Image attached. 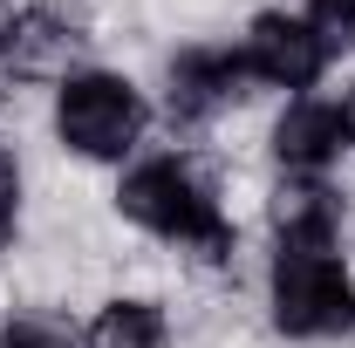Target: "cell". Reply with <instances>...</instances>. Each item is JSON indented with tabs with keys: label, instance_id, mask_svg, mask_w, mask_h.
Here are the masks:
<instances>
[{
	"label": "cell",
	"instance_id": "obj_12",
	"mask_svg": "<svg viewBox=\"0 0 355 348\" xmlns=\"http://www.w3.org/2000/svg\"><path fill=\"white\" fill-rule=\"evenodd\" d=\"M7 42H14V0H0V62H7Z\"/></svg>",
	"mask_w": 355,
	"mask_h": 348
},
{
	"label": "cell",
	"instance_id": "obj_4",
	"mask_svg": "<svg viewBox=\"0 0 355 348\" xmlns=\"http://www.w3.org/2000/svg\"><path fill=\"white\" fill-rule=\"evenodd\" d=\"M83 62H96V28H89V0H28L14 7V42L0 76L21 89H55L69 82Z\"/></svg>",
	"mask_w": 355,
	"mask_h": 348
},
{
	"label": "cell",
	"instance_id": "obj_11",
	"mask_svg": "<svg viewBox=\"0 0 355 348\" xmlns=\"http://www.w3.org/2000/svg\"><path fill=\"white\" fill-rule=\"evenodd\" d=\"M328 103H335V123H342V143H349V164H355V76L335 89Z\"/></svg>",
	"mask_w": 355,
	"mask_h": 348
},
{
	"label": "cell",
	"instance_id": "obj_8",
	"mask_svg": "<svg viewBox=\"0 0 355 348\" xmlns=\"http://www.w3.org/2000/svg\"><path fill=\"white\" fill-rule=\"evenodd\" d=\"M83 348H178L171 328V301L164 294H103V301L83 314Z\"/></svg>",
	"mask_w": 355,
	"mask_h": 348
},
{
	"label": "cell",
	"instance_id": "obj_13",
	"mask_svg": "<svg viewBox=\"0 0 355 348\" xmlns=\"http://www.w3.org/2000/svg\"><path fill=\"white\" fill-rule=\"evenodd\" d=\"M14 246H21V225H7V218H0V260H7Z\"/></svg>",
	"mask_w": 355,
	"mask_h": 348
},
{
	"label": "cell",
	"instance_id": "obj_10",
	"mask_svg": "<svg viewBox=\"0 0 355 348\" xmlns=\"http://www.w3.org/2000/svg\"><path fill=\"white\" fill-rule=\"evenodd\" d=\"M294 14L308 21V35L328 55V69L355 62V0H294Z\"/></svg>",
	"mask_w": 355,
	"mask_h": 348
},
{
	"label": "cell",
	"instance_id": "obj_5",
	"mask_svg": "<svg viewBox=\"0 0 355 348\" xmlns=\"http://www.w3.org/2000/svg\"><path fill=\"white\" fill-rule=\"evenodd\" d=\"M349 184L342 177H287V171H266L260 191V239L266 246H287V253H342L349 239Z\"/></svg>",
	"mask_w": 355,
	"mask_h": 348
},
{
	"label": "cell",
	"instance_id": "obj_7",
	"mask_svg": "<svg viewBox=\"0 0 355 348\" xmlns=\"http://www.w3.org/2000/svg\"><path fill=\"white\" fill-rule=\"evenodd\" d=\"M349 164V143H342V123H335V103L314 89V96H287L273 103L266 116V171L287 177H342Z\"/></svg>",
	"mask_w": 355,
	"mask_h": 348
},
{
	"label": "cell",
	"instance_id": "obj_2",
	"mask_svg": "<svg viewBox=\"0 0 355 348\" xmlns=\"http://www.w3.org/2000/svg\"><path fill=\"white\" fill-rule=\"evenodd\" d=\"M260 321L287 348H335L355 335V266L342 253H260Z\"/></svg>",
	"mask_w": 355,
	"mask_h": 348
},
{
	"label": "cell",
	"instance_id": "obj_6",
	"mask_svg": "<svg viewBox=\"0 0 355 348\" xmlns=\"http://www.w3.org/2000/svg\"><path fill=\"white\" fill-rule=\"evenodd\" d=\"M232 48H239L253 89L273 96V103H287V96H314V82L328 76V55L314 48L308 21H301L294 7H253V14L239 21Z\"/></svg>",
	"mask_w": 355,
	"mask_h": 348
},
{
	"label": "cell",
	"instance_id": "obj_3",
	"mask_svg": "<svg viewBox=\"0 0 355 348\" xmlns=\"http://www.w3.org/2000/svg\"><path fill=\"white\" fill-rule=\"evenodd\" d=\"M150 103H157V123H164L171 137L205 143L232 110L273 103V96L253 89V76H246L232 35H212V42H171V48H157V62H150Z\"/></svg>",
	"mask_w": 355,
	"mask_h": 348
},
{
	"label": "cell",
	"instance_id": "obj_9",
	"mask_svg": "<svg viewBox=\"0 0 355 348\" xmlns=\"http://www.w3.org/2000/svg\"><path fill=\"white\" fill-rule=\"evenodd\" d=\"M0 348H83V314L62 301H14L0 314Z\"/></svg>",
	"mask_w": 355,
	"mask_h": 348
},
{
	"label": "cell",
	"instance_id": "obj_1",
	"mask_svg": "<svg viewBox=\"0 0 355 348\" xmlns=\"http://www.w3.org/2000/svg\"><path fill=\"white\" fill-rule=\"evenodd\" d=\"M157 130V103L137 69L116 62H83L69 82L48 89V150L83 164V171H123L144 157V143Z\"/></svg>",
	"mask_w": 355,
	"mask_h": 348
}]
</instances>
